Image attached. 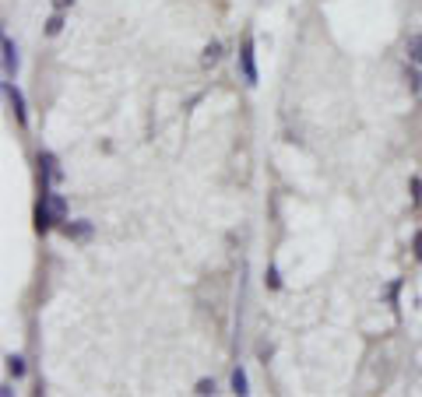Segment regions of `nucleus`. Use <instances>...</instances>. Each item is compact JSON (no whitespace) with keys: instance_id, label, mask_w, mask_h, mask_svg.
<instances>
[{"instance_id":"obj_11","label":"nucleus","mask_w":422,"mask_h":397,"mask_svg":"<svg viewBox=\"0 0 422 397\" xmlns=\"http://www.w3.org/2000/svg\"><path fill=\"white\" fill-rule=\"evenodd\" d=\"M219 60H222V42H211L204 49V64H219Z\"/></svg>"},{"instance_id":"obj_8","label":"nucleus","mask_w":422,"mask_h":397,"mask_svg":"<svg viewBox=\"0 0 422 397\" xmlns=\"http://www.w3.org/2000/svg\"><path fill=\"white\" fill-rule=\"evenodd\" d=\"M233 394H239V397H243V394H250V380H246V369H239V366L233 369Z\"/></svg>"},{"instance_id":"obj_5","label":"nucleus","mask_w":422,"mask_h":397,"mask_svg":"<svg viewBox=\"0 0 422 397\" xmlns=\"http://www.w3.org/2000/svg\"><path fill=\"white\" fill-rule=\"evenodd\" d=\"M18 67H22L18 46H15V39H11V35H4V74H8V78H15V74H18Z\"/></svg>"},{"instance_id":"obj_1","label":"nucleus","mask_w":422,"mask_h":397,"mask_svg":"<svg viewBox=\"0 0 422 397\" xmlns=\"http://www.w3.org/2000/svg\"><path fill=\"white\" fill-rule=\"evenodd\" d=\"M239 74H243V81H246L250 88L260 81V74H257V46H253L250 35H246L243 46H239Z\"/></svg>"},{"instance_id":"obj_17","label":"nucleus","mask_w":422,"mask_h":397,"mask_svg":"<svg viewBox=\"0 0 422 397\" xmlns=\"http://www.w3.org/2000/svg\"><path fill=\"white\" fill-rule=\"evenodd\" d=\"M74 4V0H53V11H67Z\"/></svg>"},{"instance_id":"obj_7","label":"nucleus","mask_w":422,"mask_h":397,"mask_svg":"<svg viewBox=\"0 0 422 397\" xmlns=\"http://www.w3.org/2000/svg\"><path fill=\"white\" fill-rule=\"evenodd\" d=\"M4 362H8V376H11V380H22V376H25V359H22V355L11 352Z\"/></svg>"},{"instance_id":"obj_4","label":"nucleus","mask_w":422,"mask_h":397,"mask_svg":"<svg viewBox=\"0 0 422 397\" xmlns=\"http://www.w3.org/2000/svg\"><path fill=\"white\" fill-rule=\"evenodd\" d=\"M60 229H64V236H67V239H78V243H88V239L95 236V225H92L88 218H74V221H64Z\"/></svg>"},{"instance_id":"obj_13","label":"nucleus","mask_w":422,"mask_h":397,"mask_svg":"<svg viewBox=\"0 0 422 397\" xmlns=\"http://www.w3.org/2000/svg\"><path fill=\"white\" fill-rule=\"evenodd\" d=\"M215 390H219L215 380H197V387H194V394H215Z\"/></svg>"},{"instance_id":"obj_12","label":"nucleus","mask_w":422,"mask_h":397,"mask_svg":"<svg viewBox=\"0 0 422 397\" xmlns=\"http://www.w3.org/2000/svg\"><path fill=\"white\" fill-rule=\"evenodd\" d=\"M268 289H275V292L282 289V274H278V267H275V264L268 267Z\"/></svg>"},{"instance_id":"obj_14","label":"nucleus","mask_w":422,"mask_h":397,"mask_svg":"<svg viewBox=\"0 0 422 397\" xmlns=\"http://www.w3.org/2000/svg\"><path fill=\"white\" fill-rule=\"evenodd\" d=\"M412 204H415V208L422 204V180H419V176L412 180Z\"/></svg>"},{"instance_id":"obj_6","label":"nucleus","mask_w":422,"mask_h":397,"mask_svg":"<svg viewBox=\"0 0 422 397\" xmlns=\"http://www.w3.org/2000/svg\"><path fill=\"white\" fill-rule=\"evenodd\" d=\"M53 225H57V218H53L49 204H46V201H39V204H35V233H42V236H46V233L53 229Z\"/></svg>"},{"instance_id":"obj_3","label":"nucleus","mask_w":422,"mask_h":397,"mask_svg":"<svg viewBox=\"0 0 422 397\" xmlns=\"http://www.w3.org/2000/svg\"><path fill=\"white\" fill-rule=\"evenodd\" d=\"M4 95H8V105H11V112H15V120H18V124H28L25 95H22V88L15 85V78H8V81H4Z\"/></svg>"},{"instance_id":"obj_9","label":"nucleus","mask_w":422,"mask_h":397,"mask_svg":"<svg viewBox=\"0 0 422 397\" xmlns=\"http://www.w3.org/2000/svg\"><path fill=\"white\" fill-rule=\"evenodd\" d=\"M408 60L412 64H422V35H408Z\"/></svg>"},{"instance_id":"obj_2","label":"nucleus","mask_w":422,"mask_h":397,"mask_svg":"<svg viewBox=\"0 0 422 397\" xmlns=\"http://www.w3.org/2000/svg\"><path fill=\"white\" fill-rule=\"evenodd\" d=\"M39 173H42V183H60L64 180V169H60V158L53 151H39Z\"/></svg>"},{"instance_id":"obj_10","label":"nucleus","mask_w":422,"mask_h":397,"mask_svg":"<svg viewBox=\"0 0 422 397\" xmlns=\"http://www.w3.org/2000/svg\"><path fill=\"white\" fill-rule=\"evenodd\" d=\"M64 32V11H53L46 18V35H60Z\"/></svg>"},{"instance_id":"obj_15","label":"nucleus","mask_w":422,"mask_h":397,"mask_svg":"<svg viewBox=\"0 0 422 397\" xmlns=\"http://www.w3.org/2000/svg\"><path fill=\"white\" fill-rule=\"evenodd\" d=\"M408 81H412V92H422V74L419 71H408Z\"/></svg>"},{"instance_id":"obj_16","label":"nucleus","mask_w":422,"mask_h":397,"mask_svg":"<svg viewBox=\"0 0 422 397\" xmlns=\"http://www.w3.org/2000/svg\"><path fill=\"white\" fill-rule=\"evenodd\" d=\"M412 250H415V260H422V233H415V239H412Z\"/></svg>"}]
</instances>
